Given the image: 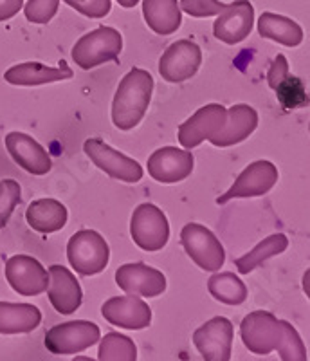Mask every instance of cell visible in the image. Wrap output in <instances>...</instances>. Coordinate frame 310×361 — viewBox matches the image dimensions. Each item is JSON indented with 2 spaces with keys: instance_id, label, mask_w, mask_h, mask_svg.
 <instances>
[{
  "instance_id": "cell-20",
  "label": "cell",
  "mask_w": 310,
  "mask_h": 361,
  "mask_svg": "<svg viewBox=\"0 0 310 361\" xmlns=\"http://www.w3.org/2000/svg\"><path fill=\"white\" fill-rule=\"evenodd\" d=\"M258 127V112L253 107L245 105V103H238L232 105L228 111V118L222 127V130L216 135H213L211 143L215 147H232V145L242 143L247 140Z\"/></svg>"
},
{
  "instance_id": "cell-4",
  "label": "cell",
  "mask_w": 310,
  "mask_h": 361,
  "mask_svg": "<svg viewBox=\"0 0 310 361\" xmlns=\"http://www.w3.org/2000/svg\"><path fill=\"white\" fill-rule=\"evenodd\" d=\"M180 243L184 251L190 255V259L200 267V269L218 271L225 262V251L221 240L206 226L190 222L180 231Z\"/></svg>"
},
{
  "instance_id": "cell-13",
  "label": "cell",
  "mask_w": 310,
  "mask_h": 361,
  "mask_svg": "<svg viewBox=\"0 0 310 361\" xmlns=\"http://www.w3.org/2000/svg\"><path fill=\"white\" fill-rule=\"evenodd\" d=\"M6 279L18 295L37 296L47 289V269L29 255H15L6 262Z\"/></svg>"
},
{
  "instance_id": "cell-7",
  "label": "cell",
  "mask_w": 310,
  "mask_h": 361,
  "mask_svg": "<svg viewBox=\"0 0 310 361\" xmlns=\"http://www.w3.org/2000/svg\"><path fill=\"white\" fill-rule=\"evenodd\" d=\"M240 336L244 345L258 356H267L276 350L282 336V320L269 311L249 312L242 320Z\"/></svg>"
},
{
  "instance_id": "cell-32",
  "label": "cell",
  "mask_w": 310,
  "mask_h": 361,
  "mask_svg": "<svg viewBox=\"0 0 310 361\" xmlns=\"http://www.w3.org/2000/svg\"><path fill=\"white\" fill-rule=\"evenodd\" d=\"M60 0H29L24 6V15L31 24H47L58 13Z\"/></svg>"
},
{
  "instance_id": "cell-5",
  "label": "cell",
  "mask_w": 310,
  "mask_h": 361,
  "mask_svg": "<svg viewBox=\"0 0 310 361\" xmlns=\"http://www.w3.org/2000/svg\"><path fill=\"white\" fill-rule=\"evenodd\" d=\"M130 235L135 246L144 251H159L168 244L170 224L163 209L151 202L139 204L130 221Z\"/></svg>"
},
{
  "instance_id": "cell-21",
  "label": "cell",
  "mask_w": 310,
  "mask_h": 361,
  "mask_svg": "<svg viewBox=\"0 0 310 361\" xmlns=\"http://www.w3.org/2000/svg\"><path fill=\"white\" fill-rule=\"evenodd\" d=\"M74 76L73 69L67 67L66 62H60L58 67H47L44 63L38 62H25L18 63V66L11 67L4 73V80L11 85H22V87H35L44 85V83L53 82H63V80H70Z\"/></svg>"
},
{
  "instance_id": "cell-12",
  "label": "cell",
  "mask_w": 310,
  "mask_h": 361,
  "mask_svg": "<svg viewBox=\"0 0 310 361\" xmlns=\"http://www.w3.org/2000/svg\"><path fill=\"white\" fill-rule=\"evenodd\" d=\"M225 118H228V109L218 103H209L206 107L199 109L186 123L180 125L177 137L186 150H192L218 134L224 127Z\"/></svg>"
},
{
  "instance_id": "cell-38",
  "label": "cell",
  "mask_w": 310,
  "mask_h": 361,
  "mask_svg": "<svg viewBox=\"0 0 310 361\" xmlns=\"http://www.w3.org/2000/svg\"><path fill=\"white\" fill-rule=\"evenodd\" d=\"M73 361H96V360H92V357H87V356H76Z\"/></svg>"
},
{
  "instance_id": "cell-1",
  "label": "cell",
  "mask_w": 310,
  "mask_h": 361,
  "mask_svg": "<svg viewBox=\"0 0 310 361\" xmlns=\"http://www.w3.org/2000/svg\"><path fill=\"white\" fill-rule=\"evenodd\" d=\"M154 94V78L144 69L128 71L119 82L112 102V121L119 130H132L147 114Z\"/></svg>"
},
{
  "instance_id": "cell-31",
  "label": "cell",
  "mask_w": 310,
  "mask_h": 361,
  "mask_svg": "<svg viewBox=\"0 0 310 361\" xmlns=\"http://www.w3.org/2000/svg\"><path fill=\"white\" fill-rule=\"evenodd\" d=\"M22 190L15 179H2L0 180V230L11 219L13 212L20 204Z\"/></svg>"
},
{
  "instance_id": "cell-29",
  "label": "cell",
  "mask_w": 310,
  "mask_h": 361,
  "mask_svg": "<svg viewBox=\"0 0 310 361\" xmlns=\"http://www.w3.org/2000/svg\"><path fill=\"white\" fill-rule=\"evenodd\" d=\"M276 350L280 353L282 361H306V349L302 336L285 320H282V336H280Z\"/></svg>"
},
{
  "instance_id": "cell-27",
  "label": "cell",
  "mask_w": 310,
  "mask_h": 361,
  "mask_svg": "<svg viewBox=\"0 0 310 361\" xmlns=\"http://www.w3.org/2000/svg\"><path fill=\"white\" fill-rule=\"evenodd\" d=\"M208 291L225 305H240L247 298V288L235 273H218L208 280Z\"/></svg>"
},
{
  "instance_id": "cell-30",
  "label": "cell",
  "mask_w": 310,
  "mask_h": 361,
  "mask_svg": "<svg viewBox=\"0 0 310 361\" xmlns=\"http://www.w3.org/2000/svg\"><path fill=\"white\" fill-rule=\"evenodd\" d=\"M274 92L278 96V102L282 103V107L289 109V111L303 107L309 102L303 82L299 78H296V76H290V74H287L285 78L278 83Z\"/></svg>"
},
{
  "instance_id": "cell-25",
  "label": "cell",
  "mask_w": 310,
  "mask_h": 361,
  "mask_svg": "<svg viewBox=\"0 0 310 361\" xmlns=\"http://www.w3.org/2000/svg\"><path fill=\"white\" fill-rule=\"evenodd\" d=\"M258 33L260 37L269 38L285 47H298L303 42L302 25L292 18L276 13H261L258 18Z\"/></svg>"
},
{
  "instance_id": "cell-33",
  "label": "cell",
  "mask_w": 310,
  "mask_h": 361,
  "mask_svg": "<svg viewBox=\"0 0 310 361\" xmlns=\"http://www.w3.org/2000/svg\"><path fill=\"white\" fill-rule=\"evenodd\" d=\"M179 8L182 13H188L190 17L208 18L221 15L228 8V4L221 0H180Z\"/></svg>"
},
{
  "instance_id": "cell-9",
  "label": "cell",
  "mask_w": 310,
  "mask_h": 361,
  "mask_svg": "<svg viewBox=\"0 0 310 361\" xmlns=\"http://www.w3.org/2000/svg\"><path fill=\"white\" fill-rule=\"evenodd\" d=\"M278 180V169L271 161L260 159L251 163L237 180L232 183L231 188L216 199L218 204L232 201V199H247V197H261L267 192L273 190Z\"/></svg>"
},
{
  "instance_id": "cell-26",
  "label": "cell",
  "mask_w": 310,
  "mask_h": 361,
  "mask_svg": "<svg viewBox=\"0 0 310 361\" xmlns=\"http://www.w3.org/2000/svg\"><path fill=\"white\" fill-rule=\"evenodd\" d=\"M287 246H289V238L283 233H274L271 235V237L264 238V240H261L256 247H253L249 253H245L244 257L235 260V266L238 267L240 275H249L251 271L256 269V267L261 266L266 260L283 253V251L287 250Z\"/></svg>"
},
{
  "instance_id": "cell-16",
  "label": "cell",
  "mask_w": 310,
  "mask_h": 361,
  "mask_svg": "<svg viewBox=\"0 0 310 361\" xmlns=\"http://www.w3.org/2000/svg\"><path fill=\"white\" fill-rule=\"evenodd\" d=\"M103 318L116 327L128 329V331H141L150 327L151 311L147 302L135 295L116 296L106 300L101 307Z\"/></svg>"
},
{
  "instance_id": "cell-28",
  "label": "cell",
  "mask_w": 310,
  "mask_h": 361,
  "mask_svg": "<svg viewBox=\"0 0 310 361\" xmlns=\"http://www.w3.org/2000/svg\"><path fill=\"white\" fill-rule=\"evenodd\" d=\"M98 361H137V347L125 334L108 333L99 338Z\"/></svg>"
},
{
  "instance_id": "cell-6",
  "label": "cell",
  "mask_w": 310,
  "mask_h": 361,
  "mask_svg": "<svg viewBox=\"0 0 310 361\" xmlns=\"http://www.w3.org/2000/svg\"><path fill=\"white\" fill-rule=\"evenodd\" d=\"M101 338V331L96 324L87 320H74L54 325L45 333V347L58 356L78 354L96 345Z\"/></svg>"
},
{
  "instance_id": "cell-8",
  "label": "cell",
  "mask_w": 310,
  "mask_h": 361,
  "mask_svg": "<svg viewBox=\"0 0 310 361\" xmlns=\"http://www.w3.org/2000/svg\"><path fill=\"white\" fill-rule=\"evenodd\" d=\"M83 150L99 170L114 179L125 180V183H137L143 179V166L137 161L118 152L116 148L103 143L101 140L90 137L83 145Z\"/></svg>"
},
{
  "instance_id": "cell-18",
  "label": "cell",
  "mask_w": 310,
  "mask_h": 361,
  "mask_svg": "<svg viewBox=\"0 0 310 361\" xmlns=\"http://www.w3.org/2000/svg\"><path fill=\"white\" fill-rule=\"evenodd\" d=\"M47 295L53 307L60 314H73L83 302V291L76 276L63 266H51L47 269Z\"/></svg>"
},
{
  "instance_id": "cell-15",
  "label": "cell",
  "mask_w": 310,
  "mask_h": 361,
  "mask_svg": "<svg viewBox=\"0 0 310 361\" xmlns=\"http://www.w3.org/2000/svg\"><path fill=\"white\" fill-rule=\"evenodd\" d=\"M116 282L127 295L154 298L166 291V276L143 262L125 264L116 271Z\"/></svg>"
},
{
  "instance_id": "cell-2",
  "label": "cell",
  "mask_w": 310,
  "mask_h": 361,
  "mask_svg": "<svg viewBox=\"0 0 310 361\" xmlns=\"http://www.w3.org/2000/svg\"><path fill=\"white\" fill-rule=\"evenodd\" d=\"M123 51V37L114 27L94 29L82 37L73 47V60L83 71L94 69L106 62H114Z\"/></svg>"
},
{
  "instance_id": "cell-36",
  "label": "cell",
  "mask_w": 310,
  "mask_h": 361,
  "mask_svg": "<svg viewBox=\"0 0 310 361\" xmlns=\"http://www.w3.org/2000/svg\"><path fill=\"white\" fill-rule=\"evenodd\" d=\"M24 8V0H0V22L13 18Z\"/></svg>"
},
{
  "instance_id": "cell-37",
  "label": "cell",
  "mask_w": 310,
  "mask_h": 361,
  "mask_svg": "<svg viewBox=\"0 0 310 361\" xmlns=\"http://www.w3.org/2000/svg\"><path fill=\"white\" fill-rule=\"evenodd\" d=\"M118 2L123 6V8H127V9L135 8V6L139 4V0H118Z\"/></svg>"
},
{
  "instance_id": "cell-23",
  "label": "cell",
  "mask_w": 310,
  "mask_h": 361,
  "mask_svg": "<svg viewBox=\"0 0 310 361\" xmlns=\"http://www.w3.org/2000/svg\"><path fill=\"white\" fill-rule=\"evenodd\" d=\"M69 212L60 201L54 199H38L27 206L25 212V221L40 233H54L60 231L67 224Z\"/></svg>"
},
{
  "instance_id": "cell-19",
  "label": "cell",
  "mask_w": 310,
  "mask_h": 361,
  "mask_svg": "<svg viewBox=\"0 0 310 361\" xmlns=\"http://www.w3.org/2000/svg\"><path fill=\"white\" fill-rule=\"evenodd\" d=\"M6 148L13 161L33 176H45L53 166V161L49 154L45 152V148L24 132H9L6 135Z\"/></svg>"
},
{
  "instance_id": "cell-34",
  "label": "cell",
  "mask_w": 310,
  "mask_h": 361,
  "mask_svg": "<svg viewBox=\"0 0 310 361\" xmlns=\"http://www.w3.org/2000/svg\"><path fill=\"white\" fill-rule=\"evenodd\" d=\"M74 11L82 13L89 18H103L112 9L111 0H63Z\"/></svg>"
},
{
  "instance_id": "cell-22",
  "label": "cell",
  "mask_w": 310,
  "mask_h": 361,
  "mask_svg": "<svg viewBox=\"0 0 310 361\" xmlns=\"http://www.w3.org/2000/svg\"><path fill=\"white\" fill-rule=\"evenodd\" d=\"M143 17L154 33L168 37L180 27L182 11L179 0H143Z\"/></svg>"
},
{
  "instance_id": "cell-17",
  "label": "cell",
  "mask_w": 310,
  "mask_h": 361,
  "mask_svg": "<svg viewBox=\"0 0 310 361\" xmlns=\"http://www.w3.org/2000/svg\"><path fill=\"white\" fill-rule=\"evenodd\" d=\"M147 166L151 179L164 185H173L193 172V154L182 148L164 147L148 157Z\"/></svg>"
},
{
  "instance_id": "cell-11",
  "label": "cell",
  "mask_w": 310,
  "mask_h": 361,
  "mask_svg": "<svg viewBox=\"0 0 310 361\" xmlns=\"http://www.w3.org/2000/svg\"><path fill=\"white\" fill-rule=\"evenodd\" d=\"M193 345L204 361H229L232 347V324L224 316H215L193 333Z\"/></svg>"
},
{
  "instance_id": "cell-10",
  "label": "cell",
  "mask_w": 310,
  "mask_h": 361,
  "mask_svg": "<svg viewBox=\"0 0 310 361\" xmlns=\"http://www.w3.org/2000/svg\"><path fill=\"white\" fill-rule=\"evenodd\" d=\"M202 63V51L192 40L173 42L159 60V73L166 82L180 83L193 78Z\"/></svg>"
},
{
  "instance_id": "cell-3",
  "label": "cell",
  "mask_w": 310,
  "mask_h": 361,
  "mask_svg": "<svg viewBox=\"0 0 310 361\" xmlns=\"http://www.w3.org/2000/svg\"><path fill=\"white\" fill-rule=\"evenodd\" d=\"M67 259L70 267L83 276L101 273L111 260V250L105 238L94 230H82L70 237L67 244Z\"/></svg>"
},
{
  "instance_id": "cell-35",
  "label": "cell",
  "mask_w": 310,
  "mask_h": 361,
  "mask_svg": "<svg viewBox=\"0 0 310 361\" xmlns=\"http://www.w3.org/2000/svg\"><path fill=\"white\" fill-rule=\"evenodd\" d=\"M287 74H289V62H287V58L283 54H278L274 58L273 66L269 67V73H267V83H269L271 89H276V85L285 78Z\"/></svg>"
},
{
  "instance_id": "cell-14",
  "label": "cell",
  "mask_w": 310,
  "mask_h": 361,
  "mask_svg": "<svg viewBox=\"0 0 310 361\" xmlns=\"http://www.w3.org/2000/svg\"><path fill=\"white\" fill-rule=\"evenodd\" d=\"M254 25V8L249 0H235L232 4L221 13L213 25V35L216 40L228 45L240 44L249 37Z\"/></svg>"
},
{
  "instance_id": "cell-24",
  "label": "cell",
  "mask_w": 310,
  "mask_h": 361,
  "mask_svg": "<svg viewBox=\"0 0 310 361\" xmlns=\"http://www.w3.org/2000/svg\"><path fill=\"white\" fill-rule=\"evenodd\" d=\"M40 322L42 312L37 305L0 302V334H27Z\"/></svg>"
}]
</instances>
